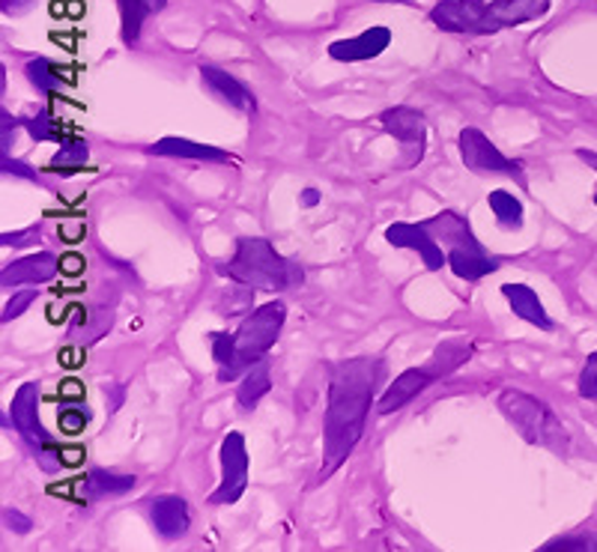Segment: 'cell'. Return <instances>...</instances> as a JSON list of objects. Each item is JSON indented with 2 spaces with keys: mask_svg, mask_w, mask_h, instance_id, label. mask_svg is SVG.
<instances>
[{
  "mask_svg": "<svg viewBox=\"0 0 597 552\" xmlns=\"http://www.w3.org/2000/svg\"><path fill=\"white\" fill-rule=\"evenodd\" d=\"M382 373L380 358H347L329 373V410H326V465L320 478H329L337 465L356 451L365 434L370 412V394L377 389Z\"/></svg>",
  "mask_w": 597,
  "mask_h": 552,
  "instance_id": "1",
  "label": "cell"
},
{
  "mask_svg": "<svg viewBox=\"0 0 597 552\" xmlns=\"http://www.w3.org/2000/svg\"><path fill=\"white\" fill-rule=\"evenodd\" d=\"M218 272L251 287V290H269L284 292L302 287L305 272L302 266H296L294 261L282 257L278 251L272 249L269 239L261 237H245L237 242V251L228 263H218Z\"/></svg>",
  "mask_w": 597,
  "mask_h": 552,
  "instance_id": "2",
  "label": "cell"
},
{
  "mask_svg": "<svg viewBox=\"0 0 597 552\" xmlns=\"http://www.w3.org/2000/svg\"><path fill=\"white\" fill-rule=\"evenodd\" d=\"M427 230L434 233L439 245H446L448 266L460 281H478L484 275H493L500 269V261L490 257L484 245L478 242L467 218H460L457 212H443V216L424 221Z\"/></svg>",
  "mask_w": 597,
  "mask_h": 552,
  "instance_id": "3",
  "label": "cell"
},
{
  "mask_svg": "<svg viewBox=\"0 0 597 552\" xmlns=\"http://www.w3.org/2000/svg\"><path fill=\"white\" fill-rule=\"evenodd\" d=\"M500 410L529 445H541V448H550L555 455L567 451L571 436L562 427V422L555 418V412L543 401L526 394V391L505 389L500 394Z\"/></svg>",
  "mask_w": 597,
  "mask_h": 552,
  "instance_id": "4",
  "label": "cell"
},
{
  "mask_svg": "<svg viewBox=\"0 0 597 552\" xmlns=\"http://www.w3.org/2000/svg\"><path fill=\"white\" fill-rule=\"evenodd\" d=\"M284 320H287V308L282 302H266L261 304L257 311H251L242 325L237 329V358H239V368L242 373L254 365V361H261L266 358L272 347H275V341L282 335Z\"/></svg>",
  "mask_w": 597,
  "mask_h": 552,
  "instance_id": "5",
  "label": "cell"
},
{
  "mask_svg": "<svg viewBox=\"0 0 597 552\" xmlns=\"http://www.w3.org/2000/svg\"><path fill=\"white\" fill-rule=\"evenodd\" d=\"M457 147H460V159L467 164L472 174H505L517 183H526L523 180L520 162L508 159L505 152H500V147L490 141L487 135L475 126H467L457 138Z\"/></svg>",
  "mask_w": 597,
  "mask_h": 552,
  "instance_id": "6",
  "label": "cell"
},
{
  "mask_svg": "<svg viewBox=\"0 0 597 552\" xmlns=\"http://www.w3.org/2000/svg\"><path fill=\"white\" fill-rule=\"evenodd\" d=\"M430 22L443 31L463 33V36L500 33V27L490 19L487 0H439L430 10Z\"/></svg>",
  "mask_w": 597,
  "mask_h": 552,
  "instance_id": "7",
  "label": "cell"
},
{
  "mask_svg": "<svg viewBox=\"0 0 597 552\" xmlns=\"http://www.w3.org/2000/svg\"><path fill=\"white\" fill-rule=\"evenodd\" d=\"M249 487V451L245 439L237 430H230L221 442V484L209 496V505H233Z\"/></svg>",
  "mask_w": 597,
  "mask_h": 552,
  "instance_id": "8",
  "label": "cell"
},
{
  "mask_svg": "<svg viewBox=\"0 0 597 552\" xmlns=\"http://www.w3.org/2000/svg\"><path fill=\"white\" fill-rule=\"evenodd\" d=\"M380 123L386 135H391L394 141L403 143V152H410V159L403 168H413L424 159V150H427V119L424 114H418L415 108H389L380 114Z\"/></svg>",
  "mask_w": 597,
  "mask_h": 552,
  "instance_id": "9",
  "label": "cell"
},
{
  "mask_svg": "<svg viewBox=\"0 0 597 552\" xmlns=\"http://www.w3.org/2000/svg\"><path fill=\"white\" fill-rule=\"evenodd\" d=\"M12 424L15 430L39 451H55L57 460H60V448H55L51 436L45 434L43 424H39V382H24L22 389L15 391L10 406Z\"/></svg>",
  "mask_w": 597,
  "mask_h": 552,
  "instance_id": "10",
  "label": "cell"
},
{
  "mask_svg": "<svg viewBox=\"0 0 597 552\" xmlns=\"http://www.w3.org/2000/svg\"><path fill=\"white\" fill-rule=\"evenodd\" d=\"M386 239H389L394 249H410L422 254L424 266L430 272L443 269L448 263V257L443 254V245L436 242V237L427 230V225H410V221H398L386 230Z\"/></svg>",
  "mask_w": 597,
  "mask_h": 552,
  "instance_id": "11",
  "label": "cell"
},
{
  "mask_svg": "<svg viewBox=\"0 0 597 552\" xmlns=\"http://www.w3.org/2000/svg\"><path fill=\"white\" fill-rule=\"evenodd\" d=\"M391 45L389 27H368L353 39H337L329 45V57L337 64H358V60H374Z\"/></svg>",
  "mask_w": 597,
  "mask_h": 552,
  "instance_id": "12",
  "label": "cell"
},
{
  "mask_svg": "<svg viewBox=\"0 0 597 552\" xmlns=\"http://www.w3.org/2000/svg\"><path fill=\"white\" fill-rule=\"evenodd\" d=\"M436 379V373L427 365L424 368H410V370H403L401 377L394 379L389 386V391L382 394L380 398V406H377V412L380 415H391V412H398L403 410L406 403L415 401L418 394H422L430 382Z\"/></svg>",
  "mask_w": 597,
  "mask_h": 552,
  "instance_id": "13",
  "label": "cell"
},
{
  "mask_svg": "<svg viewBox=\"0 0 597 552\" xmlns=\"http://www.w3.org/2000/svg\"><path fill=\"white\" fill-rule=\"evenodd\" d=\"M60 272V261H57L51 251H39V254H31V257H22V261L7 263L3 269V287H15V284H45L55 278Z\"/></svg>",
  "mask_w": 597,
  "mask_h": 552,
  "instance_id": "14",
  "label": "cell"
},
{
  "mask_svg": "<svg viewBox=\"0 0 597 552\" xmlns=\"http://www.w3.org/2000/svg\"><path fill=\"white\" fill-rule=\"evenodd\" d=\"M150 517L156 531L168 538V541H176L188 531V522H192V514H188V505H185L180 496H159L150 505Z\"/></svg>",
  "mask_w": 597,
  "mask_h": 552,
  "instance_id": "15",
  "label": "cell"
},
{
  "mask_svg": "<svg viewBox=\"0 0 597 552\" xmlns=\"http://www.w3.org/2000/svg\"><path fill=\"white\" fill-rule=\"evenodd\" d=\"M200 78H204V84H207L213 93H216L221 102H228L230 108L245 111V114H254V96H251V90L237 81L233 76H228L225 69H216V66H200Z\"/></svg>",
  "mask_w": 597,
  "mask_h": 552,
  "instance_id": "16",
  "label": "cell"
},
{
  "mask_svg": "<svg viewBox=\"0 0 597 552\" xmlns=\"http://www.w3.org/2000/svg\"><path fill=\"white\" fill-rule=\"evenodd\" d=\"M150 156H164V159H195V162H230V156L218 147H207V143L185 141V138H162L147 147Z\"/></svg>",
  "mask_w": 597,
  "mask_h": 552,
  "instance_id": "17",
  "label": "cell"
},
{
  "mask_svg": "<svg viewBox=\"0 0 597 552\" xmlns=\"http://www.w3.org/2000/svg\"><path fill=\"white\" fill-rule=\"evenodd\" d=\"M550 12V0H493L490 3V19L496 27H514L541 19Z\"/></svg>",
  "mask_w": 597,
  "mask_h": 552,
  "instance_id": "18",
  "label": "cell"
},
{
  "mask_svg": "<svg viewBox=\"0 0 597 552\" xmlns=\"http://www.w3.org/2000/svg\"><path fill=\"white\" fill-rule=\"evenodd\" d=\"M502 292H505V299H508V304L514 308V314L520 317V320L538 325L543 332L553 329V320L547 317L541 299H538V292H535L532 287H526V284H505Z\"/></svg>",
  "mask_w": 597,
  "mask_h": 552,
  "instance_id": "19",
  "label": "cell"
},
{
  "mask_svg": "<svg viewBox=\"0 0 597 552\" xmlns=\"http://www.w3.org/2000/svg\"><path fill=\"white\" fill-rule=\"evenodd\" d=\"M168 0H117L119 24H123V43L135 45L141 39L143 22L164 10Z\"/></svg>",
  "mask_w": 597,
  "mask_h": 552,
  "instance_id": "20",
  "label": "cell"
},
{
  "mask_svg": "<svg viewBox=\"0 0 597 552\" xmlns=\"http://www.w3.org/2000/svg\"><path fill=\"white\" fill-rule=\"evenodd\" d=\"M269 391H272L269 361L261 358V361H254V365L245 370V379H242V386H239L237 391V403L242 406V410H254V406H257Z\"/></svg>",
  "mask_w": 597,
  "mask_h": 552,
  "instance_id": "21",
  "label": "cell"
},
{
  "mask_svg": "<svg viewBox=\"0 0 597 552\" xmlns=\"http://www.w3.org/2000/svg\"><path fill=\"white\" fill-rule=\"evenodd\" d=\"M24 76L31 81L33 88L45 93V96H51V93H60L64 88H69L72 81L60 72V66L51 64L48 57H33L31 64L24 66Z\"/></svg>",
  "mask_w": 597,
  "mask_h": 552,
  "instance_id": "22",
  "label": "cell"
},
{
  "mask_svg": "<svg viewBox=\"0 0 597 552\" xmlns=\"http://www.w3.org/2000/svg\"><path fill=\"white\" fill-rule=\"evenodd\" d=\"M81 493L88 498H105V496H123L135 487V478L129 475H111L105 469H93L81 484Z\"/></svg>",
  "mask_w": 597,
  "mask_h": 552,
  "instance_id": "23",
  "label": "cell"
},
{
  "mask_svg": "<svg viewBox=\"0 0 597 552\" xmlns=\"http://www.w3.org/2000/svg\"><path fill=\"white\" fill-rule=\"evenodd\" d=\"M209 341H213V358L218 365V382H233L242 373L237 358V341L228 332H213Z\"/></svg>",
  "mask_w": 597,
  "mask_h": 552,
  "instance_id": "24",
  "label": "cell"
},
{
  "mask_svg": "<svg viewBox=\"0 0 597 552\" xmlns=\"http://www.w3.org/2000/svg\"><path fill=\"white\" fill-rule=\"evenodd\" d=\"M490 209H493V216L500 221L505 230H517L523 225V204L517 197L505 192V188H496V192H490L487 197Z\"/></svg>",
  "mask_w": 597,
  "mask_h": 552,
  "instance_id": "25",
  "label": "cell"
},
{
  "mask_svg": "<svg viewBox=\"0 0 597 552\" xmlns=\"http://www.w3.org/2000/svg\"><path fill=\"white\" fill-rule=\"evenodd\" d=\"M90 162V147L78 138H69V141L60 143V150L51 156V171H66V174H76L78 168H84Z\"/></svg>",
  "mask_w": 597,
  "mask_h": 552,
  "instance_id": "26",
  "label": "cell"
},
{
  "mask_svg": "<svg viewBox=\"0 0 597 552\" xmlns=\"http://www.w3.org/2000/svg\"><path fill=\"white\" fill-rule=\"evenodd\" d=\"M27 126V131H31V138L33 141H57V143H64L72 138V131H66L60 123L55 119V114L48 108H43L39 114L33 119H27L24 123Z\"/></svg>",
  "mask_w": 597,
  "mask_h": 552,
  "instance_id": "27",
  "label": "cell"
},
{
  "mask_svg": "<svg viewBox=\"0 0 597 552\" xmlns=\"http://www.w3.org/2000/svg\"><path fill=\"white\" fill-rule=\"evenodd\" d=\"M553 550H576V552H597V538L595 534H565V538H555V541L543 543V552Z\"/></svg>",
  "mask_w": 597,
  "mask_h": 552,
  "instance_id": "28",
  "label": "cell"
},
{
  "mask_svg": "<svg viewBox=\"0 0 597 552\" xmlns=\"http://www.w3.org/2000/svg\"><path fill=\"white\" fill-rule=\"evenodd\" d=\"M90 422V412L88 410H64L57 415V424H60V430L69 436L81 434Z\"/></svg>",
  "mask_w": 597,
  "mask_h": 552,
  "instance_id": "29",
  "label": "cell"
},
{
  "mask_svg": "<svg viewBox=\"0 0 597 552\" xmlns=\"http://www.w3.org/2000/svg\"><path fill=\"white\" fill-rule=\"evenodd\" d=\"M579 394L586 401H597V353L586 358V368L579 373Z\"/></svg>",
  "mask_w": 597,
  "mask_h": 552,
  "instance_id": "30",
  "label": "cell"
},
{
  "mask_svg": "<svg viewBox=\"0 0 597 552\" xmlns=\"http://www.w3.org/2000/svg\"><path fill=\"white\" fill-rule=\"evenodd\" d=\"M33 299H36V292L33 290H24L19 292V296H12V302L3 308V323H10V320H15V317H22L24 311L33 304Z\"/></svg>",
  "mask_w": 597,
  "mask_h": 552,
  "instance_id": "31",
  "label": "cell"
},
{
  "mask_svg": "<svg viewBox=\"0 0 597 552\" xmlns=\"http://www.w3.org/2000/svg\"><path fill=\"white\" fill-rule=\"evenodd\" d=\"M3 520H7V526H10V529L15 531V534H27V531H31V526H33V522L27 520L24 514H19V510H15V508H7V514H3Z\"/></svg>",
  "mask_w": 597,
  "mask_h": 552,
  "instance_id": "32",
  "label": "cell"
},
{
  "mask_svg": "<svg viewBox=\"0 0 597 552\" xmlns=\"http://www.w3.org/2000/svg\"><path fill=\"white\" fill-rule=\"evenodd\" d=\"M84 233H88V228L81 221H66V225H60V239H66V242H78V239H84Z\"/></svg>",
  "mask_w": 597,
  "mask_h": 552,
  "instance_id": "33",
  "label": "cell"
},
{
  "mask_svg": "<svg viewBox=\"0 0 597 552\" xmlns=\"http://www.w3.org/2000/svg\"><path fill=\"white\" fill-rule=\"evenodd\" d=\"M36 237H39V225L31 230H22V233H3L0 242H3V245H24L27 239H36Z\"/></svg>",
  "mask_w": 597,
  "mask_h": 552,
  "instance_id": "34",
  "label": "cell"
},
{
  "mask_svg": "<svg viewBox=\"0 0 597 552\" xmlns=\"http://www.w3.org/2000/svg\"><path fill=\"white\" fill-rule=\"evenodd\" d=\"M0 119H3V159H10V143L15 138V119H10L7 111L0 114Z\"/></svg>",
  "mask_w": 597,
  "mask_h": 552,
  "instance_id": "35",
  "label": "cell"
},
{
  "mask_svg": "<svg viewBox=\"0 0 597 552\" xmlns=\"http://www.w3.org/2000/svg\"><path fill=\"white\" fill-rule=\"evenodd\" d=\"M60 272H66V275H78V272H84V257H78V254H66V257H60Z\"/></svg>",
  "mask_w": 597,
  "mask_h": 552,
  "instance_id": "36",
  "label": "cell"
},
{
  "mask_svg": "<svg viewBox=\"0 0 597 552\" xmlns=\"http://www.w3.org/2000/svg\"><path fill=\"white\" fill-rule=\"evenodd\" d=\"M3 174H22L24 180H36V174H33L31 168H24V164L10 162V159H3Z\"/></svg>",
  "mask_w": 597,
  "mask_h": 552,
  "instance_id": "37",
  "label": "cell"
},
{
  "mask_svg": "<svg viewBox=\"0 0 597 552\" xmlns=\"http://www.w3.org/2000/svg\"><path fill=\"white\" fill-rule=\"evenodd\" d=\"M81 394H84V386H81V382H64V386H60V398H69V401H72V398H81Z\"/></svg>",
  "mask_w": 597,
  "mask_h": 552,
  "instance_id": "38",
  "label": "cell"
},
{
  "mask_svg": "<svg viewBox=\"0 0 597 552\" xmlns=\"http://www.w3.org/2000/svg\"><path fill=\"white\" fill-rule=\"evenodd\" d=\"M36 0H3V12H24Z\"/></svg>",
  "mask_w": 597,
  "mask_h": 552,
  "instance_id": "39",
  "label": "cell"
},
{
  "mask_svg": "<svg viewBox=\"0 0 597 552\" xmlns=\"http://www.w3.org/2000/svg\"><path fill=\"white\" fill-rule=\"evenodd\" d=\"M317 204H320V192H317V188H305L302 206H317Z\"/></svg>",
  "mask_w": 597,
  "mask_h": 552,
  "instance_id": "40",
  "label": "cell"
},
{
  "mask_svg": "<svg viewBox=\"0 0 597 552\" xmlns=\"http://www.w3.org/2000/svg\"><path fill=\"white\" fill-rule=\"evenodd\" d=\"M579 159H586L588 164H595V171H597V156H592L588 150H579ZM595 204H597V192H595Z\"/></svg>",
  "mask_w": 597,
  "mask_h": 552,
  "instance_id": "41",
  "label": "cell"
},
{
  "mask_svg": "<svg viewBox=\"0 0 597 552\" xmlns=\"http://www.w3.org/2000/svg\"><path fill=\"white\" fill-rule=\"evenodd\" d=\"M386 3H410V0H386Z\"/></svg>",
  "mask_w": 597,
  "mask_h": 552,
  "instance_id": "42",
  "label": "cell"
}]
</instances>
